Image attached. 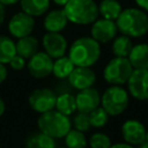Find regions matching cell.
<instances>
[{
	"label": "cell",
	"mask_w": 148,
	"mask_h": 148,
	"mask_svg": "<svg viewBox=\"0 0 148 148\" xmlns=\"http://www.w3.org/2000/svg\"><path fill=\"white\" fill-rule=\"evenodd\" d=\"M35 28V17L23 10L14 14L8 22V31L15 38H22L31 35Z\"/></svg>",
	"instance_id": "30bf717a"
},
{
	"label": "cell",
	"mask_w": 148,
	"mask_h": 148,
	"mask_svg": "<svg viewBox=\"0 0 148 148\" xmlns=\"http://www.w3.org/2000/svg\"><path fill=\"white\" fill-rule=\"evenodd\" d=\"M72 120V126H74L75 130H79L81 132H87L90 130V120H89V114L86 112L76 111L74 113V117Z\"/></svg>",
	"instance_id": "f1b7e54d"
},
{
	"label": "cell",
	"mask_w": 148,
	"mask_h": 148,
	"mask_svg": "<svg viewBox=\"0 0 148 148\" xmlns=\"http://www.w3.org/2000/svg\"><path fill=\"white\" fill-rule=\"evenodd\" d=\"M25 148H57L56 139L43 132L31 133L24 141Z\"/></svg>",
	"instance_id": "d6986e66"
},
{
	"label": "cell",
	"mask_w": 148,
	"mask_h": 148,
	"mask_svg": "<svg viewBox=\"0 0 148 148\" xmlns=\"http://www.w3.org/2000/svg\"><path fill=\"white\" fill-rule=\"evenodd\" d=\"M5 17H6V10H5V6H3V5L0 2V27H1V24L3 23Z\"/></svg>",
	"instance_id": "836d02e7"
},
{
	"label": "cell",
	"mask_w": 148,
	"mask_h": 148,
	"mask_svg": "<svg viewBox=\"0 0 148 148\" xmlns=\"http://www.w3.org/2000/svg\"><path fill=\"white\" fill-rule=\"evenodd\" d=\"M88 114H89L90 125H91V127H95V128H101V127L105 126L108 124L109 117H110V114L101 105L97 106L96 109H94L92 111H90Z\"/></svg>",
	"instance_id": "4316f807"
},
{
	"label": "cell",
	"mask_w": 148,
	"mask_h": 148,
	"mask_svg": "<svg viewBox=\"0 0 148 148\" xmlns=\"http://www.w3.org/2000/svg\"><path fill=\"white\" fill-rule=\"evenodd\" d=\"M68 57L75 66L91 67L101 57V44L91 36L79 37L71 44Z\"/></svg>",
	"instance_id": "6da1fadb"
},
{
	"label": "cell",
	"mask_w": 148,
	"mask_h": 148,
	"mask_svg": "<svg viewBox=\"0 0 148 148\" xmlns=\"http://www.w3.org/2000/svg\"><path fill=\"white\" fill-rule=\"evenodd\" d=\"M57 111L72 116L76 111V103H75V96L71 92H62L60 95H57L56 101V108Z\"/></svg>",
	"instance_id": "7402d4cb"
},
{
	"label": "cell",
	"mask_w": 148,
	"mask_h": 148,
	"mask_svg": "<svg viewBox=\"0 0 148 148\" xmlns=\"http://www.w3.org/2000/svg\"><path fill=\"white\" fill-rule=\"evenodd\" d=\"M123 8L118 0H101L98 5V13L103 18L116 21Z\"/></svg>",
	"instance_id": "603a6c76"
},
{
	"label": "cell",
	"mask_w": 148,
	"mask_h": 148,
	"mask_svg": "<svg viewBox=\"0 0 148 148\" xmlns=\"http://www.w3.org/2000/svg\"><path fill=\"white\" fill-rule=\"evenodd\" d=\"M139 146H140L139 148H148V141L146 140V141H143V142H142L141 145H139Z\"/></svg>",
	"instance_id": "74e56055"
},
{
	"label": "cell",
	"mask_w": 148,
	"mask_h": 148,
	"mask_svg": "<svg viewBox=\"0 0 148 148\" xmlns=\"http://www.w3.org/2000/svg\"><path fill=\"white\" fill-rule=\"evenodd\" d=\"M146 140L148 141V130H147V133H146Z\"/></svg>",
	"instance_id": "f35d334b"
},
{
	"label": "cell",
	"mask_w": 148,
	"mask_h": 148,
	"mask_svg": "<svg viewBox=\"0 0 148 148\" xmlns=\"http://www.w3.org/2000/svg\"><path fill=\"white\" fill-rule=\"evenodd\" d=\"M147 130L142 123L136 119H128L121 126V136L125 142L132 146H139L146 141Z\"/></svg>",
	"instance_id": "5bb4252c"
},
{
	"label": "cell",
	"mask_w": 148,
	"mask_h": 148,
	"mask_svg": "<svg viewBox=\"0 0 148 148\" xmlns=\"http://www.w3.org/2000/svg\"><path fill=\"white\" fill-rule=\"evenodd\" d=\"M8 65H9L10 68H13L14 71H21V69H23V68L27 66V59H24L23 57H21V56H18V54H15V56L12 58V60L9 61Z\"/></svg>",
	"instance_id": "f546056e"
},
{
	"label": "cell",
	"mask_w": 148,
	"mask_h": 148,
	"mask_svg": "<svg viewBox=\"0 0 148 148\" xmlns=\"http://www.w3.org/2000/svg\"><path fill=\"white\" fill-rule=\"evenodd\" d=\"M68 22L77 25L91 24L97 20L98 5L94 0H69L64 6Z\"/></svg>",
	"instance_id": "277c9868"
},
{
	"label": "cell",
	"mask_w": 148,
	"mask_h": 148,
	"mask_svg": "<svg viewBox=\"0 0 148 148\" xmlns=\"http://www.w3.org/2000/svg\"><path fill=\"white\" fill-rule=\"evenodd\" d=\"M15 45H16V54L23 57L27 60L39 51V40L31 35L18 38Z\"/></svg>",
	"instance_id": "e0dca14e"
},
{
	"label": "cell",
	"mask_w": 148,
	"mask_h": 148,
	"mask_svg": "<svg viewBox=\"0 0 148 148\" xmlns=\"http://www.w3.org/2000/svg\"><path fill=\"white\" fill-rule=\"evenodd\" d=\"M110 148H134L132 145L127 143V142H118L114 145H111Z\"/></svg>",
	"instance_id": "d6a6232c"
},
{
	"label": "cell",
	"mask_w": 148,
	"mask_h": 148,
	"mask_svg": "<svg viewBox=\"0 0 148 148\" xmlns=\"http://www.w3.org/2000/svg\"><path fill=\"white\" fill-rule=\"evenodd\" d=\"M0 148H1V147H0Z\"/></svg>",
	"instance_id": "60d3db41"
},
{
	"label": "cell",
	"mask_w": 148,
	"mask_h": 148,
	"mask_svg": "<svg viewBox=\"0 0 148 148\" xmlns=\"http://www.w3.org/2000/svg\"><path fill=\"white\" fill-rule=\"evenodd\" d=\"M127 58L133 68H148V44L133 45Z\"/></svg>",
	"instance_id": "ac0fdd59"
},
{
	"label": "cell",
	"mask_w": 148,
	"mask_h": 148,
	"mask_svg": "<svg viewBox=\"0 0 148 148\" xmlns=\"http://www.w3.org/2000/svg\"><path fill=\"white\" fill-rule=\"evenodd\" d=\"M67 23L68 20L64 9H53L43 20V27L47 32H61L67 27Z\"/></svg>",
	"instance_id": "2e32d148"
},
{
	"label": "cell",
	"mask_w": 148,
	"mask_h": 148,
	"mask_svg": "<svg viewBox=\"0 0 148 148\" xmlns=\"http://www.w3.org/2000/svg\"><path fill=\"white\" fill-rule=\"evenodd\" d=\"M57 148H67V147H57Z\"/></svg>",
	"instance_id": "ab89813d"
},
{
	"label": "cell",
	"mask_w": 148,
	"mask_h": 148,
	"mask_svg": "<svg viewBox=\"0 0 148 148\" xmlns=\"http://www.w3.org/2000/svg\"><path fill=\"white\" fill-rule=\"evenodd\" d=\"M5 110H6V104H5L3 99L0 97V117L5 113Z\"/></svg>",
	"instance_id": "d590c367"
},
{
	"label": "cell",
	"mask_w": 148,
	"mask_h": 148,
	"mask_svg": "<svg viewBox=\"0 0 148 148\" xmlns=\"http://www.w3.org/2000/svg\"><path fill=\"white\" fill-rule=\"evenodd\" d=\"M53 59L44 51H38L28 59L27 68L29 74L35 79H45L52 74Z\"/></svg>",
	"instance_id": "ba28073f"
},
{
	"label": "cell",
	"mask_w": 148,
	"mask_h": 148,
	"mask_svg": "<svg viewBox=\"0 0 148 148\" xmlns=\"http://www.w3.org/2000/svg\"><path fill=\"white\" fill-rule=\"evenodd\" d=\"M57 95L50 88H37L28 97L30 108L37 113H44L56 108Z\"/></svg>",
	"instance_id": "52a82bcc"
},
{
	"label": "cell",
	"mask_w": 148,
	"mask_h": 148,
	"mask_svg": "<svg viewBox=\"0 0 148 148\" xmlns=\"http://www.w3.org/2000/svg\"><path fill=\"white\" fill-rule=\"evenodd\" d=\"M128 105V92L121 86H110L101 96V106L110 116H119Z\"/></svg>",
	"instance_id": "8992f818"
},
{
	"label": "cell",
	"mask_w": 148,
	"mask_h": 148,
	"mask_svg": "<svg viewBox=\"0 0 148 148\" xmlns=\"http://www.w3.org/2000/svg\"><path fill=\"white\" fill-rule=\"evenodd\" d=\"M136 6L145 12H148V0H134Z\"/></svg>",
	"instance_id": "1f68e13d"
},
{
	"label": "cell",
	"mask_w": 148,
	"mask_h": 148,
	"mask_svg": "<svg viewBox=\"0 0 148 148\" xmlns=\"http://www.w3.org/2000/svg\"><path fill=\"white\" fill-rule=\"evenodd\" d=\"M15 54H16L15 42L6 35H0V62L5 65L9 64V61Z\"/></svg>",
	"instance_id": "d4e9b609"
},
{
	"label": "cell",
	"mask_w": 148,
	"mask_h": 148,
	"mask_svg": "<svg viewBox=\"0 0 148 148\" xmlns=\"http://www.w3.org/2000/svg\"><path fill=\"white\" fill-rule=\"evenodd\" d=\"M42 46L52 59H57L66 54L68 43L60 32H46L42 38Z\"/></svg>",
	"instance_id": "7c38bea8"
},
{
	"label": "cell",
	"mask_w": 148,
	"mask_h": 148,
	"mask_svg": "<svg viewBox=\"0 0 148 148\" xmlns=\"http://www.w3.org/2000/svg\"><path fill=\"white\" fill-rule=\"evenodd\" d=\"M87 146L88 140L84 132L71 128V131L65 135V147L67 148H87Z\"/></svg>",
	"instance_id": "484cf974"
},
{
	"label": "cell",
	"mask_w": 148,
	"mask_h": 148,
	"mask_svg": "<svg viewBox=\"0 0 148 148\" xmlns=\"http://www.w3.org/2000/svg\"><path fill=\"white\" fill-rule=\"evenodd\" d=\"M75 65L69 59L68 56H62L60 58L53 59V67H52V74L60 80L67 79L68 75L74 69Z\"/></svg>",
	"instance_id": "44dd1931"
},
{
	"label": "cell",
	"mask_w": 148,
	"mask_h": 148,
	"mask_svg": "<svg viewBox=\"0 0 148 148\" xmlns=\"http://www.w3.org/2000/svg\"><path fill=\"white\" fill-rule=\"evenodd\" d=\"M20 5L24 13L36 17L42 16L47 12L50 0H20Z\"/></svg>",
	"instance_id": "ffe728a7"
},
{
	"label": "cell",
	"mask_w": 148,
	"mask_h": 148,
	"mask_svg": "<svg viewBox=\"0 0 148 148\" xmlns=\"http://www.w3.org/2000/svg\"><path fill=\"white\" fill-rule=\"evenodd\" d=\"M38 130L53 139H62L72 128V120L68 116L56 109L40 113L37 119Z\"/></svg>",
	"instance_id": "3957f363"
},
{
	"label": "cell",
	"mask_w": 148,
	"mask_h": 148,
	"mask_svg": "<svg viewBox=\"0 0 148 148\" xmlns=\"http://www.w3.org/2000/svg\"><path fill=\"white\" fill-rule=\"evenodd\" d=\"M67 81L71 87L76 90L92 87L96 82V74L90 67L75 66L72 73L68 75Z\"/></svg>",
	"instance_id": "9a60e30c"
},
{
	"label": "cell",
	"mask_w": 148,
	"mask_h": 148,
	"mask_svg": "<svg viewBox=\"0 0 148 148\" xmlns=\"http://www.w3.org/2000/svg\"><path fill=\"white\" fill-rule=\"evenodd\" d=\"M133 69L128 58L114 57L105 65L103 77L111 86H121L128 81Z\"/></svg>",
	"instance_id": "5b68a950"
},
{
	"label": "cell",
	"mask_w": 148,
	"mask_h": 148,
	"mask_svg": "<svg viewBox=\"0 0 148 148\" xmlns=\"http://www.w3.org/2000/svg\"><path fill=\"white\" fill-rule=\"evenodd\" d=\"M75 103L76 111L89 113L90 111L101 105V94L94 87L77 90L75 95Z\"/></svg>",
	"instance_id": "4fadbf2b"
},
{
	"label": "cell",
	"mask_w": 148,
	"mask_h": 148,
	"mask_svg": "<svg viewBox=\"0 0 148 148\" xmlns=\"http://www.w3.org/2000/svg\"><path fill=\"white\" fill-rule=\"evenodd\" d=\"M88 145L90 148H110L112 143H111V139L105 133L96 132L92 133L88 139Z\"/></svg>",
	"instance_id": "83f0119b"
},
{
	"label": "cell",
	"mask_w": 148,
	"mask_h": 148,
	"mask_svg": "<svg viewBox=\"0 0 148 148\" xmlns=\"http://www.w3.org/2000/svg\"><path fill=\"white\" fill-rule=\"evenodd\" d=\"M7 75H8L7 67L5 66V64H1L0 62V84L5 82V80L7 79Z\"/></svg>",
	"instance_id": "4dcf8cb0"
},
{
	"label": "cell",
	"mask_w": 148,
	"mask_h": 148,
	"mask_svg": "<svg viewBox=\"0 0 148 148\" xmlns=\"http://www.w3.org/2000/svg\"><path fill=\"white\" fill-rule=\"evenodd\" d=\"M0 2L3 6H13V5H16L17 2H20V0H0Z\"/></svg>",
	"instance_id": "e575fe53"
},
{
	"label": "cell",
	"mask_w": 148,
	"mask_h": 148,
	"mask_svg": "<svg viewBox=\"0 0 148 148\" xmlns=\"http://www.w3.org/2000/svg\"><path fill=\"white\" fill-rule=\"evenodd\" d=\"M117 32H118V28L116 21L102 17V18H97L91 23L90 36L99 44L111 42L117 36Z\"/></svg>",
	"instance_id": "8fae6325"
},
{
	"label": "cell",
	"mask_w": 148,
	"mask_h": 148,
	"mask_svg": "<svg viewBox=\"0 0 148 148\" xmlns=\"http://www.w3.org/2000/svg\"><path fill=\"white\" fill-rule=\"evenodd\" d=\"M126 83L128 92L134 98L148 99V68H134Z\"/></svg>",
	"instance_id": "9c48e42d"
},
{
	"label": "cell",
	"mask_w": 148,
	"mask_h": 148,
	"mask_svg": "<svg viewBox=\"0 0 148 148\" xmlns=\"http://www.w3.org/2000/svg\"><path fill=\"white\" fill-rule=\"evenodd\" d=\"M52 1H53L56 5H58V6H60V7H64L69 0H52Z\"/></svg>",
	"instance_id": "8d00e7d4"
},
{
	"label": "cell",
	"mask_w": 148,
	"mask_h": 148,
	"mask_svg": "<svg viewBox=\"0 0 148 148\" xmlns=\"http://www.w3.org/2000/svg\"><path fill=\"white\" fill-rule=\"evenodd\" d=\"M116 24L123 35L139 38L148 32V15L139 7L126 8L117 17Z\"/></svg>",
	"instance_id": "7a4b0ae2"
},
{
	"label": "cell",
	"mask_w": 148,
	"mask_h": 148,
	"mask_svg": "<svg viewBox=\"0 0 148 148\" xmlns=\"http://www.w3.org/2000/svg\"><path fill=\"white\" fill-rule=\"evenodd\" d=\"M133 47L131 37L126 36V35H121V36H116L112 39V45H111V50L112 53L114 54V57H123V58H127L131 50Z\"/></svg>",
	"instance_id": "cb8c5ba5"
}]
</instances>
